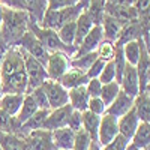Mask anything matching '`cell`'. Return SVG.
I'll return each instance as SVG.
<instances>
[{
    "label": "cell",
    "instance_id": "cell-44",
    "mask_svg": "<svg viewBox=\"0 0 150 150\" xmlns=\"http://www.w3.org/2000/svg\"><path fill=\"white\" fill-rule=\"evenodd\" d=\"M66 128H69L74 132H78L80 129H83V112L81 111H77V110L72 111V114H71V117L68 120Z\"/></svg>",
    "mask_w": 150,
    "mask_h": 150
},
{
    "label": "cell",
    "instance_id": "cell-50",
    "mask_svg": "<svg viewBox=\"0 0 150 150\" xmlns=\"http://www.w3.org/2000/svg\"><path fill=\"white\" fill-rule=\"evenodd\" d=\"M89 150H102V147H101V144H99V143H95V141H92V144H90Z\"/></svg>",
    "mask_w": 150,
    "mask_h": 150
},
{
    "label": "cell",
    "instance_id": "cell-6",
    "mask_svg": "<svg viewBox=\"0 0 150 150\" xmlns=\"http://www.w3.org/2000/svg\"><path fill=\"white\" fill-rule=\"evenodd\" d=\"M17 47H20L21 50H24L27 54H30L32 57H35L38 62H41L44 66L47 65L48 57H50V51L41 44V41L38 39V38L30 30L26 32V35H24L21 39H20V42H18Z\"/></svg>",
    "mask_w": 150,
    "mask_h": 150
},
{
    "label": "cell",
    "instance_id": "cell-19",
    "mask_svg": "<svg viewBox=\"0 0 150 150\" xmlns=\"http://www.w3.org/2000/svg\"><path fill=\"white\" fill-rule=\"evenodd\" d=\"M38 110H39V108H38L36 102L33 101V98H32L30 95H26V96H24V101H23V105H21V108H20V111H18V114L14 117L15 134L18 132V129L35 114Z\"/></svg>",
    "mask_w": 150,
    "mask_h": 150
},
{
    "label": "cell",
    "instance_id": "cell-48",
    "mask_svg": "<svg viewBox=\"0 0 150 150\" xmlns=\"http://www.w3.org/2000/svg\"><path fill=\"white\" fill-rule=\"evenodd\" d=\"M137 0H105L107 5H116V6H134Z\"/></svg>",
    "mask_w": 150,
    "mask_h": 150
},
{
    "label": "cell",
    "instance_id": "cell-7",
    "mask_svg": "<svg viewBox=\"0 0 150 150\" xmlns=\"http://www.w3.org/2000/svg\"><path fill=\"white\" fill-rule=\"evenodd\" d=\"M69 60H71V57L68 54H65V53H62V51L50 53L48 62H47V65H45L48 80L59 81L68 72V69L71 68Z\"/></svg>",
    "mask_w": 150,
    "mask_h": 150
},
{
    "label": "cell",
    "instance_id": "cell-32",
    "mask_svg": "<svg viewBox=\"0 0 150 150\" xmlns=\"http://www.w3.org/2000/svg\"><path fill=\"white\" fill-rule=\"evenodd\" d=\"M75 33H77V20L75 21H69L65 26H62L57 30V35L60 38V41L63 42L66 47L75 48Z\"/></svg>",
    "mask_w": 150,
    "mask_h": 150
},
{
    "label": "cell",
    "instance_id": "cell-11",
    "mask_svg": "<svg viewBox=\"0 0 150 150\" xmlns=\"http://www.w3.org/2000/svg\"><path fill=\"white\" fill-rule=\"evenodd\" d=\"M74 108L68 104V105H63L60 108H54L50 111V114L45 120V125H44V129L47 131H56V129H60V128H66L68 125V120L72 114Z\"/></svg>",
    "mask_w": 150,
    "mask_h": 150
},
{
    "label": "cell",
    "instance_id": "cell-43",
    "mask_svg": "<svg viewBox=\"0 0 150 150\" xmlns=\"http://www.w3.org/2000/svg\"><path fill=\"white\" fill-rule=\"evenodd\" d=\"M47 3H48L47 11H59V9H66L78 5L80 0H47Z\"/></svg>",
    "mask_w": 150,
    "mask_h": 150
},
{
    "label": "cell",
    "instance_id": "cell-41",
    "mask_svg": "<svg viewBox=\"0 0 150 150\" xmlns=\"http://www.w3.org/2000/svg\"><path fill=\"white\" fill-rule=\"evenodd\" d=\"M129 146H131V141L119 134L111 143H108L105 147H102V150H128Z\"/></svg>",
    "mask_w": 150,
    "mask_h": 150
},
{
    "label": "cell",
    "instance_id": "cell-16",
    "mask_svg": "<svg viewBox=\"0 0 150 150\" xmlns=\"http://www.w3.org/2000/svg\"><path fill=\"white\" fill-rule=\"evenodd\" d=\"M104 14L116 18L123 26L131 23V21L138 20V12H137L135 6H116V5H107L105 3Z\"/></svg>",
    "mask_w": 150,
    "mask_h": 150
},
{
    "label": "cell",
    "instance_id": "cell-28",
    "mask_svg": "<svg viewBox=\"0 0 150 150\" xmlns=\"http://www.w3.org/2000/svg\"><path fill=\"white\" fill-rule=\"evenodd\" d=\"M134 110L140 122L150 123V96L146 92H140L134 99Z\"/></svg>",
    "mask_w": 150,
    "mask_h": 150
},
{
    "label": "cell",
    "instance_id": "cell-9",
    "mask_svg": "<svg viewBox=\"0 0 150 150\" xmlns=\"http://www.w3.org/2000/svg\"><path fill=\"white\" fill-rule=\"evenodd\" d=\"M117 135H119V119L110 114L101 116V123H99V131H98V143L101 144V147H105Z\"/></svg>",
    "mask_w": 150,
    "mask_h": 150
},
{
    "label": "cell",
    "instance_id": "cell-38",
    "mask_svg": "<svg viewBox=\"0 0 150 150\" xmlns=\"http://www.w3.org/2000/svg\"><path fill=\"white\" fill-rule=\"evenodd\" d=\"M33 98V101L36 102L38 108L39 110H50V104H48V99H47V95H45V90L44 87H38V89L32 90L30 93H27Z\"/></svg>",
    "mask_w": 150,
    "mask_h": 150
},
{
    "label": "cell",
    "instance_id": "cell-12",
    "mask_svg": "<svg viewBox=\"0 0 150 150\" xmlns=\"http://www.w3.org/2000/svg\"><path fill=\"white\" fill-rule=\"evenodd\" d=\"M120 89L122 92H125L126 95L137 98L140 90V78H138V72H137V68L126 63V68L123 71L122 80H120Z\"/></svg>",
    "mask_w": 150,
    "mask_h": 150
},
{
    "label": "cell",
    "instance_id": "cell-40",
    "mask_svg": "<svg viewBox=\"0 0 150 150\" xmlns=\"http://www.w3.org/2000/svg\"><path fill=\"white\" fill-rule=\"evenodd\" d=\"M0 132H5V134H15L14 117H11L9 114H6L3 110H0Z\"/></svg>",
    "mask_w": 150,
    "mask_h": 150
},
{
    "label": "cell",
    "instance_id": "cell-3",
    "mask_svg": "<svg viewBox=\"0 0 150 150\" xmlns=\"http://www.w3.org/2000/svg\"><path fill=\"white\" fill-rule=\"evenodd\" d=\"M83 11H86L83 8L81 3L75 5L72 8H66V9H59V11H47L45 15L41 21L39 26L45 27V29H51V30H59L62 26H65L69 21H75Z\"/></svg>",
    "mask_w": 150,
    "mask_h": 150
},
{
    "label": "cell",
    "instance_id": "cell-10",
    "mask_svg": "<svg viewBox=\"0 0 150 150\" xmlns=\"http://www.w3.org/2000/svg\"><path fill=\"white\" fill-rule=\"evenodd\" d=\"M29 150H56L51 131L47 129H36L24 135Z\"/></svg>",
    "mask_w": 150,
    "mask_h": 150
},
{
    "label": "cell",
    "instance_id": "cell-52",
    "mask_svg": "<svg viewBox=\"0 0 150 150\" xmlns=\"http://www.w3.org/2000/svg\"><path fill=\"white\" fill-rule=\"evenodd\" d=\"M3 5L2 3H0V26H2V20H3Z\"/></svg>",
    "mask_w": 150,
    "mask_h": 150
},
{
    "label": "cell",
    "instance_id": "cell-54",
    "mask_svg": "<svg viewBox=\"0 0 150 150\" xmlns=\"http://www.w3.org/2000/svg\"><path fill=\"white\" fill-rule=\"evenodd\" d=\"M2 95H3V92H2V80H0V98H2Z\"/></svg>",
    "mask_w": 150,
    "mask_h": 150
},
{
    "label": "cell",
    "instance_id": "cell-33",
    "mask_svg": "<svg viewBox=\"0 0 150 150\" xmlns=\"http://www.w3.org/2000/svg\"><path fill=\"white\" fill-rule=\"evenodd\" d=\"M96 59H98V54H96V51H93V53H87V54H83V56L71 57L69 63H71V68L83 71V72L87 74V71L90 69V66L93 65V62Z\"/></svg>",
    "mask_w": 150,
    "mask_h": 150
},
{
    "label": "cell",
    "instance_id": "cell-17",
    "mask_svg": "<svg viewBox=\"0 0 150 150\" xmlns=\"http://www.w3.org/2000/svg\"><path fill=\"white\" fill-rule=\"evenodd\" d=\"M147 35L141 26L140 20H135V21H131L128 24H125L123 29H122V33L119 36V39L116 42V47H123L125 44L128 42H132V41H138L141 38Z\"/></svg>",
    "mask_w": 150,
    "mask_h": 150
},
{
    "label": "cell",
    "instance_id": "cell-25",
    "mask_svg": "<svg viewBox=\"0 0 150 150\" xmlns=\"http://www.w3.org/2000/svg\"><path fill=\"white\" fill-rule=\"evenodd\" d=\"M50 111L51 110H38L35 114L23 125V126L18 129V135H27L29 132L32 131H36V129H44V125H45V120L50 114Z\"/></svg>",
    "mask_w": 150,
    "mask_h": 150
},
{
    "label": "cell",
    "instance_id": "cell-55",
    "mask_svg": "<svg viewBox=\"0 0 150 150\" xmlns=\"http://www.w3.org/2000/svg\"><path fill=\"white\" fill-rule=\"evenodd\" d=\"M147 36H149V39H150V30H149V33H147Z\"/></svg>",
    "mask_w": 150,
    "mask_h": 150
},
{
    "label": "cell",
    "instance_id": "cell-27",
    "mask_svg": "<svg viewBox=\"0 0 150 150\" xmlns=\"http://www.w3.org/2000/svg\"><path fill=\"white\" fill-rule=\"evenodd\" d=\"M0 147L2 150H29L23 135L0 132Z\"/></svg>",
    "mask_w": 150,
    "mask_h": 150
},
{
    "label": "cell",
    "instance_id": "cell-35",
    "mask_svg": "<svg viewBox=\"0 0 150 150\" xmlns=\"http://www.w3.org/2000/svg\"><path fill=\"white\" fill-rule=\"evenodd\" d=\"M96 54H98V59H101L105 63H108V62H111L116 56V44L104 39L99 44V47L96 48Z\"/></svg>",
    "mask_w": 150,
    "mask_h": 150
},
{
    "label": "cell",
    "instance_id": "cell-46",
    "mask_svg": "<svg viewBox=\"0 0 150 150\" xmlns=\"http://www.w3.org/2000/svg\"><path fill=\"white\" fill-rule=\"evenodd\" d=\"M105 62L104 60H101V59H96L95 62H93V65L90 66V69L87 71V77H89V80L90 78H98L99 75H101V72H102V69L105 68Z\"/></svg>",
    "mask_w": 150,
    "mask_h": 150
},
{
    "label": "cell",
    "instance_id": "cell-20",
    "mask_svg": "<svg viewBox=\"0 0 150 150\" xmlns=\"http://www.w3.org/2000/svg\"><path fill=\"white\" fill-rule=\"evenodd\" d=\"M59 83L63 86L66 90H71V89H75V87L86 86L87 83H89V77H87V74L83 72V71L69 68L68 72L59 80Z\"/></svg>",
    "mask_w": 150,
    "mask_h": 150
},
{
    "label": "cell",
    "instance_id": "cell-26",
    "mask_svg": "<svg viewBox=\"0 0 150 150\" xmlns=\"http://www.w3.org/2000/svg\"><path fill=\"white\" fill-rule=\"evenodd\" d=\"M95 21L90 17V14L87 11H83L80 17L77 18V33H75V48H78V45L83 42V39L89 35V32L93 29Z\"/></svg>",
    "mask_w": 150,
    "mask_h": 150
},
{
    "label": "cell",
    "instance_id": "cell-8",
    "mask_svg": "<svg viewBox=\"0 0 150 150\" xmlns=\"http://www.w3.org/2000/svg\"><path fill=\"white\" fill-rule=\"evenodd\" d=\"M42 87H44V90H45L47 99H48L50 110L60 108V107L69 104V93H68V90L59 81L47 80L42 84Z\"/></svg>",
    "mask_w": 150,
    "mask_h": 150
},
{
    "label": "cell",
    "instance_id": "cell-2",
    "mask_svg": "<svg viewBox=\"0 0 150 150\" xmlns=\"http://www.w3.org/2000/svg\"><path fill=\"white\" fill-rule=\"evenodd\" d=\"M29 30L41 41V44L48 50L50 53H54V51H62L68 54L69 57H74V54L77 53V48H71V47H66L63 42L60 41V38L57 35L56 30H51V29H45V27H41L35 20L30 18L29 21Z\"/></svg>",
    "mask_w": 150,
    "mask_h": 150
},
{
    "label": "cell",
    "instance_id": "cell-1",
    "mask_svg": "<svg viewBox=\"0 0 150 150\" xmlns=\"http://www.w3.org/2000/svg\"><path fill=\"white\" fill-rule=\"evenodd\" d=\"M30 15L27 11H17V9H3V20L0 26V33L6 41L8 47H17L20 39L29 30Z\"/></svg>",
    "mask_w": 150,
    "mask_h": 150
},
{
    "label": "cell",
    "instance_id": "cell-24",
    "mask_svg": "<svg viewBox=\"0 0 150 150\" xmlns=\"http://www.w3.org/2000/svg\"><path fill=\"white\" fill-rule=\"evenodd\" d=\"M69 93V105L77 110V111H87V107H89V101H90V96L86 90V86L81 87H75V89L68 90Z\"/></svg>",
    "mask_w": 150,
    "mask_h": 150
},
{
    "label": "cell",
    "instance_id": "cell-36",
    "mask_svg": "<svg viewBox=\"0 0 150 150\" xmlns=\"http://www.w3.org/2000/svg\"><path fill=\"white\" fill-rule=\"evenodd\" d=\"M120 84L117 81H112L108 84H102V92H101V99L104 101V104L108 107L114 99L117 98L119 92H120Z\"/></svg>",
    "mask_w": 150,
    "mask_h": 150
},
{
    "label": "cell",
    "instance_id": "cell-49",
    "mask_svg": "<svg viewBox=\"0 0 150 150\" xmlns=\"http://www.w3.org/2000/svg\"><path fill=\"white\" fill-rule=\"evenodd\" d=\"M8 44H6V41L3 39V36H2V33H0V62H2V59L5 57V54H6V51H8Z\"/></svg>",
    "mask_w": 150,
    "mask_h": 150
},
{
    "label": "cell",
    "instance_id": "cell-34",
    "mask_svg": "<svg viewBox=\"0 0 150 150\" xmlns=\"http://www.w3.org/2000/svg\"><path fill=\"white\" fill-rule=\"evenodd\" d=\"M123 50V56L126 59V63L132 65V66H137L140 60V54H141V45H140V39L138 41H132V42H128L122 47Z\"/></svg>",
    "mask_w": 150,
    "mask_h": 150
},
{
    "label": "cell",
    "instance_id": "cell-15",
    "mask_svg": "<svg viewBox=\"0 0 150 150\" xmlns=\"http://www.w3.org/2000/svg\"><path fill=\"white\" fill-rule=\"evenodd\" d=\"M140 45H141V54H140V60L137 63V72H138V78H140V90L143 92L144 87L150 83V54L147 45L144 42V39H140Z\"/></svg>",
    "mask_w": 150,
    "mask_h": 150
},
{
    "label": "cell",
    "instance_id": "cell-39",
    "mask_svg": "<svg viewBox=\"0 0 150 150\" xmlns=\"http://www.w3.org/2000/svg\"><path fill=\"white\" fill-rule=\"evenodd\" d=\"M98 80L101 81L102 84H108V83L116 81V68H114L112 60L108 62V63L105 65V68L102 69V72H101V75L98 77Z\"/></svg>",
    "mask_w": 150,
    "mask_h": 150
},
{
    "label": "cell",
    "instance_id": "cell-42",
    "mask_svg": "<svg viewBox=\"0 0 150 150\" xmlns=\"http://www.w3.org/2000/svg\"><path fill=\"white\" fill-rule=\"evenodd\" d=\"M87 111L93 112V114H96V116H104L105 111H107V105L104 104V101L101 98H90Z\"/></svg>",
    "mask_w": 150,
    "mask_h": 150
},
{
    "label": "cell",
    "instance_id": "cell-37",
    "mask_svg": "<svg viewBox=\"0 0 150 150\" xmlns=\"http://www.w3.org/2000/svg\"><path fill=\"white\" fill-rule=\"evenodd\" d=\"M90 144H92V138L84 129H80L78 132H75L72 150H89Z\"/></svg>",
    "mask_w": 150,
    "mask_h": 150
},
{
    "label": "cell",
    "instance_id": "cell-14",
    "mask_svg": "<svg viewBox=\"0 0 150 150\" xmlns=\"http://www.w3.org/2000/svg\"><path fill=\"white\" fill-rule=\"evenodd\" d=\"M134 99L132 96L126 95L125 92H119L117 98L112 101L108 107H107V111H105V114H110V116H114L117 119H120L122 116H125L129 110L134 108Z\"/></svg>",
    "mask_w": 150,
    "mask_h": 150
},
{
    "label": "cell",
    "instance_id": "cell-5",
    "mask_svg": "<svg viewBox=\"0 0 150 150\" xmlns=\"http://www.w3.org/2000/svg\"><path fill=\"white\" fill-rule=\"evenodd\" d=\"M26 71L24 57L20 47H9L5 57L0 62V80H6L9 77Z\"/></svg>",
    "mask_w": 150,
    "mask_h": 150
},
{
    "label": "cell",
    "instance_id": "cell-30",
    "mask_svg": "<svg viewBox=\"0 0 150 150\" xmlns=\"http://www.w3.org/2000/svg\"><path fill=\"white\" fill-rule=\"evenodd\" d=\"M99 123H101V116H96L90 111L83 112V129L90 135L92 141L98 143V131H99Z\"/></svg>",
    "mask_w": 150,
    "mask_h": 150
},
{
    "label": "cell",
    "instance_id": "cell-13",
    "mask_svg": "<svg viewBox=\"0 0 150 150\" xmlns=\"http://www.w3.org/2000/svg\"><path fill=\"white\" fill-rule=\"evenodd\" d=\"M102 41H104V32H102L101 24H95L93 29L89 32V35H87L83 39V42L78 45L77 53L74 54V57L96 51V48L99 47V44H101Z\"/></svg>",
    "mask_w": 150,
    "mask_h": 150
},
{
    "label": "cell",
    "instance_id": "cell-47",
    "mask_svg": "<svg viewBox=\"0 0 150 150\" xmlns=\"http://www.w3.org/2000/svg\"><path fill=\"white\" fill-rule=\"evenodd\" d=\"M3 8L9 9H17V11H27V5L24 0H0Z\"/></svg>",
    "mask_w": 150,
    "mask_h": 150
},
{
    "label": "cell",
    "instance_id": "cell-29",
    "mask_svg": "<svg viewBox=\"0 0 150 150\" xmlns=\"http://www.w3.org/2000/svg\"><path fill=\"white\" fill-rule=\"evenodd\" d=\"M131 146L140 150H146L147 147H150V123L140 122L138 128H137L131 140Z\"/></svg>",
    "mask_w": 150,
    "mask_h": 150
},
{
    "label": "cell",
    "instance_id": "cell-21",
    "mask_svg": "<svg viewBox=\"0 0 150 150\" xmlns=\"http://www.w3.org/2000/svg\"><path fill=\"white\" fill-rule=\"evenodd\" d=\"M101 27H102V32H104V39L107 41H111V42H117L119 36L122 33V29H123V24L120 21H117L116 18H112L107 14H104L102 20H101Z\"/></svg>",
    "mask_w": 150,
    "mask_h": 150
},
{
    "label": "cell",
    "instance_id": "cell-31",
    "mask_svg": "<svg viewBox=\"0 0 150 150\" xmlns=\"http://www.w3.org/2000/svg\"><path fill=\"white\" fill-rule=\"evenodd\" d=\"M27 5V12L32 20H35L38 24H41L45 12L48 9L47 0H24Z\"/></svg>",
    "mask_w": 150,
    "mask_h": 150
},
{
    "label": "cell",
    "instance_id": "cell-18",
    "mask_svg": "<svg viewBox=\"0 0 150 150\" xmlns=\"http://www.w3.org/2000/svg\"><path fill=\"white\" fill-rule=\"evenodd\" d=\"M138 125H140V119L137 117V112L132 108L125 116H122L119 119V134L131 141L135 131H137V128H138Z\"/></svg>",
    "mask_w": 150,
    "mask_h": 150
},
{
    "label": "cell",
    "instance_id": "cell-53",
    "mask_svg": "<svg viewBox=\"0 0 150 150\" xmlns=\"http://www.w3.org/2000/svg\"><path fill=\"white\" fill-rule=\"evenodd\" d=\"M143 92H146V93H147V95L150 96V83H149V84H147V86L144 87V90H143Z\"/></svg>",
    "mask_w": 150,
    "mask_h": 150
},
{
    "label": "cell",
    "instance_id": "cell-4",
    "mask_svg": "<svg viewBox=\"0 0 150 150\" xmlns=\"http://www.w3.org/2000/svg\"><path fill=\"white\" fill-rule=\"evenodd\" d=\"M21 53L24 57V66H26V74H27V93H30L32 90L41 87L48 80V75L45 66L41 62H38L35 57L27 54L24 50H21Z\"/></svg>",
    "mask_w": 150,
    "mask_h": 150
},
{
    "label": "cell",
    "instance_id": "cell-51",
    "mask_svg": "<svg viewBox=\"0 0 150 150\" xmlns=\"http://www.w3.org/2000/svg\"><path fill=\"white\" fill-rule=\"evenodd\" d=\"M80 3L83 5L84 9H87V8H89V5H90V0H80Z\"/></svg>",
    "mask_w": 150,
    "mask_h": 150
},
{
    "label": "cell",
    "instance_id": "cell-23",
    "mask_svg": "<svg viewBox=\"0 0 150 150\" xmlns=\"http://www.w3.org/2000/svg\"><path fill=\"white\" fill-rule=\"evenodd\" d=\"M24 96L26 95H17V93H3L0 98V110H3L11 117H15L23 105Z\"/></svg>",
    "mask_w": 150,
    "mask_h": 150
},
{
    "label": "cell",
    "instance_id": "cell-22",
    "mask_svg": "<svg viewBox=\"0 0 150 150\" xmlns=\"http://www.w3.org/2000/svg\"><path fill=\"white\" fill-rule=\"evenodd\" d=\"M53 143L56 150H72L74 140H75V132L69 128H60L56 131H51Z\"/></svg>",
    "mask_w": 150,
    "mask_h": 150
},
{
    "label": "cell",
    "instance_id": "cell-45",
    "mask_svg": "<svg viewBox=\"0 0 150 150\" xmlns=\"http://www.w3.org/2000/svg\"><path fill=\"white\" fill-rule=\"evenodd\" d=\"M86 90L89 93L90 98H101V92H102V83L98 78H90L89 83L86 84Z\"/></svg>",
    "mask_w": 150,
    "mask_h": 150
}]
</instances>
